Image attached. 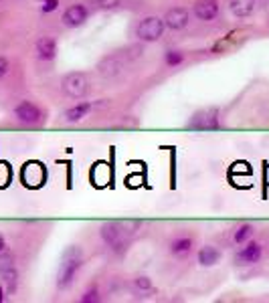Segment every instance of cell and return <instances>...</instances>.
<instances>
[{
    "mask_svg": "<svg viewBox=\"0 0 269 303\" xmlns=\"http://www.w3.org/2000/svg\"><path fill=\"white\" fill-rule=\"evenodd\" d=\"M166 24H164V18L160 16H148L144 20H140V24L136 27V37L144 43H154L158 41L164 33Z\"/></svg>",
    "mask_w": 269,
    "mask_h": 303,
    "instance_id": "3",
    "label": "cell"
},
{
    "mask_svg": "<svg viewBox=\"0 0 269 303\" xmlns=\"http://www.w3.org/2000/svg\"><path fill=\"white\" fill-rule=\"evenodd\" d=\"M132 287H134V291L140 293V295L150 293V291H152V279L146 277V275H140V277H136V279L132 281Z\"/></svg>",
    "mask_w": 269,
    "mask_h": 303,
    "instance_id": "17",
    "label": "cell"
},
{
    "mask_svg": "<svg viewBox=\"0 0 269 303\" xmlns=\"http://www.w3.org/2000/svg\"><path fill=\"white\" fill-rule=\"evenodd\" d=\"M87 16H89V12H87V8H85L83 4H73V6H69V8L65 10V14H63V24L69 27V29H77V27L85 24Z\"/></svg>",
    "mask_w": 269,
    "mask_h": 303,
    "instance_id": "9",
    "label": "cell"
},
{
    "mask_svg": "<svg viewBox=\"0 0 269 303\" xmlns=\"http://www.w3.org/2000/svg\"><path fill=\"white\" fill-rule=\"evenodd\" d=\"M61 87H63V91H65L69 97L81 99V97H85L87 91H89V79H87V75H85L83 71H71V73H67V75L63 77Z\"/></svg>",
    "mask_w": 269,
    "mask_h": 303,
    "instance_id": "2",
    "label": "cell"
},
{
    "mask_svg": "<svg viewBox=\"0 0 269 303\" xmlns=\"http://www.w3.org/2000/svg\"><path fill=\"white\" fill-rule=\"evenodd\" d=\"M102 239H104V243L109 245L113 251H121L126 245H128V235L124 233V229H121V224H119V220H109L106 224H102Z\"/></svg>",
    "mask_w": 269,
    "mask_h": 303,
    "instance_id": "4",
    "label": "cell"
},
{
    "mask_svg": "<svg viewBox=\"0 0 269 303\" xmlns=\"http://www.w3.org/2000/svg\"><path fill=\"white\" fill-rule=\"evenodd\" d=\"M4 301V291H2V287H0V303Z\"/></svg>",
    "mask_w": 269,
    "mask_h": 303,
    "instance_id": "28",
    "label": "cell"
},
{
    "mask_svg": "<svg viewBox=\"0 0 269 303\" xmlns=\"http://www.w3.org/2000/svg\"><path fill=\"white\" fill-rule=\"evenodd\" d=\"M261 259V245L259 243H247V247H243L237 255V263L241 265H253Z\"/></svg>",
    "mask_w": 269,
    "mask_h": 303,
    "instance_id": "12",
    "label": "cell"
},
{
    "mask_svg": "<svg viewBox=\"0 0 269 303\" xmlns=\"http://www.w3.org/2000/svg\"><path fill=\"white\" fill-rule=\"evenodd\" d=\"M229 8L237 18H245L255 10V0H231Z\"/></svg>",
    "mask_w": 269,
    "mask_h": 303,
    "instance_id": "16",
    "label": "cell"
},
{
    "mask_svg": "<svg viewBox=\"0 0 269 303\" xmlns=\"http://www.w3.org/2000/svg\"><path fill=\"white\" fill-rule=\"evenodd\" d=\"M37 53L43 61H51L57 57V41L53 37H41L37 41Z\"/></svg>",
    "mask_w": 269,
    "mask_h": 303,
    "instance_id": "13",
    "label": "cell"
},
{
    "mask_svg": "<svg viewBox=\"0 0 269 303\" xmlns=\"http://www.w3.org/2000/svg\"><path fill=\"white\" fill-rule=\"evenodd\" d=\"M188 130H194V132H207V130H216L218 128V111L216 109H203L199 113H194L188 123H186Z\"/></svg>",
    "mask_w": 269,
    "mask_h": 303,
    "instance_id": "6",
    "label": "cell"
},
{
    "mask_svg": "<svg viewBox=\"0 0 269 303\" xmlns=\"http://www.w3.org/2000/svg\"><path fill=\"white\" fill-rule=\"evenodd\" d=\"M14 269H16V265H14V257H12L8 251L0 252V277L6 275V273H10V271H14Z\"/></svg>",
    "mask_w": 269,
    "mask_h": 303,
    "instance_id": "18",
    "label": "cell"
},
{
    "mask_svg": "<svg viewBox=\"0 0 269 303\" xmlns=\"http://www.w3.org/2000/svg\"><path fill=\"white\" fill-rule=\"evenodd\" d=\"M81 301L83 303H95V301H100V291L93 287V289H89L83 297H81Z\"/></svg>",
    "mask_w": 269,
    "mask_h": 303,
    "instance_id": "23",
    "label": "cell"
},
{
    "mask_svg": "<svg viewBox=\"0 0 269 303\" xmlns=\"http://www.w3.org/2000/svg\"><path fill=\"white\" fill-rule=\"evenodd\" d=\"M14 117H16V121H20L25 125H37V123H41L43 113L35 103L22 101V103H18L14 107Z\"/></svg>",
    "mask_w": 269,
    "mask_h": 303,
    "instance_id": "7",
    "label": "cell"
},
{
    "mask_svg": "<svg viewBox=\"0 0 269 303\" xmlns=\"http://www.w3.org/2000/svg\"><path fill=\"white\" fill-rule=\"evenodd\" d=\"M119 224H121V229H124V233L128 237L136 235V231L140 229V220H119Z\"/></svg>",
    "mask_w": 269,
    "mask_h": 303,
    "instance_id": "21",
    "label": "cell"
},
{
    "mask_svg": "<svg viewBox=\"0 0 269 303\" xmlns=\"http://www.w3.org/2000/svg\"><path fill=\"white\" fill-rule=\"evenodd\" d=\"M188 20H190V14H188V10L182 8V6H174V8H170V10L164 14V24H166V29H170V31H180V29H184V27L188 24Z\"/></svg>",
    "mask_w": 269,
    "mask_h": 303,
    "instance_id": "8",
    "label": "cell"
},
{
    "mask_svg": "<svg viewBox=\"0 0 269 303\" xmlns=\"http://www.w3.org/2000/svg\"><path fill=\"white\" fill-rule=\"evenodd\" d=\"M57 6H59V0H45V4H43V12H53Z\"/></svg>",
    "mask_w": 269,
    "mask_h": 303,
    "instance_id": "25",
    "label": "cell"
},
{
    "mask_svg": "<svg viewBox=\"0 0 269 303\" xmlns=\"http://www.w3.org/2000/svg\"><path fill=\"white\" fill-rule=\"evenodd\" d=\"M192 251V239L190 237H176L172 243H170V252L178 259H184L188 257Z\"/></svg>",
    "mask_w": 269,
    "mask_h": 303,
    "instance_id": "14",
    "label": "cell"
},
{
    "mask_svg": "<svg viewBox=\"0 0 269 303\" xmlns=\"http://www.w3.org/2000/svg\"><path fill=\"white\" fill-rule=\"evenodd\" d=\"M81 265H83V251H81V247H77V245L67 247L65 252H63V257H61L59 271H57V287L59 289H69L73 285L75 275L81 269Z\"/></svg>",
    "mask_w": 269,
    "mask_h": 303,
    "instance_id": "1",
    "label": "cell"
},
{
    "mask_svg": "<svg viewBox=\"0 0 269 303\" xmlns=\"http://www.w3.org/2000/svg\"><path fill=\"white\" fill-rule=\"evenodd\" d=\"M192 12L199 20H213L218 14V2L216 0H199L194 4Z\"/></svg>",
    "mask_w": 269,
    "mask_h": 303,
    "instance_id": "10",
    "label": "cell"
},
{
    "mask_svg": "<svg viewBox=\"0 0 269 303\" xmlns=\"http://www.w3.org/2000/svg\"><path fill=\"white\" fill-rule=\"evenodd\" d=\"M197 259H199V263L203 267H215L216 263L221 261V251L215 249V247H211V245H205V247H201Z\"/></svg>",
    "mask_w": 269,
    "mask_h": 303,
    "instance_id": "15",
    "label": "cell"
},
{
    "mask_svg": "<svg viewBox=\"0 0 269 303\" xmlns=\"http://www.w3.org/2000/svg\"><path fill=\"white\" fill-rule=\"evenodd\" d=\"M251 235H253V226H251V224H241V226L235 231L233 239H235L237 245H243V243H247V241L251 239Z\"/></svg>",
    "mask_w": 269,
    "mask_h": 303,
    "instance_id": "19",
    "label": "cell"
},
{
    "mask_svg": "<svg viewBox=\"0 0 269 303\" xmlns=\"http://www.w3.org/2000/svg\"><path fill=\"white\" fill-rule=\"evenodd\" d=\"M2 281H4V285H6V291H8V293H14V291H16V285H18V271L14 269V271L2 275Z\"/></svg>",
    "mask_w": 269,
    "mask_h": 303,
    "instance_id": "20",
    "label": "cell"
},
{
    "mask_svg": "<svg viewBox=\"0 0 269 303\" xmlns=\"http://www.w3.org/2000/svg\"><path fill=\"white\" fill-rule=\"evenodd\" d=\"M6 251V239H4V235L0 233V252Z\"/></svg>",
    "mask_w": 269,
    "mask_h": 303,
    "instance_id": "27",
    "label": "cell"
},
{
    "mask_svg": "<svg viewBox=\"0 0 269 303\" xmlns=\"http://www.w3.org/2000/svg\"><path fill=\"white\" fill-rule=\"evenodd\" d=\"M6 73H8V61H6V57L0 55V79H2Z\"/></svg>",
    "mask_w": 269,
    "mask_h": 303,
    "instance_id": "26",
    "label": "cell"
},
{
    "mask_svg": "<svg viewBox=\"0 0 269 303\" xmlns=\"http://www.w3.org/2000/svg\"><path fill=\"white\" fill-rule=\"evenodd\" d=\"M119 0H93V4H97L100 8H111V6H115Z\"/></svg>",
    "mask_w": 269,
    "mask_h": 303,
    "instance_id": "24",
    "label": "cell"
},
{
    "mask_svg": "<svg viewBox=\"0 0 269 303\" xmlns=\"http://www.w3.org/2000/svg\"><path fill=\"white\" fill-rule=\"evenodd\" d=\"M182 59H184V55H182L180 50H168V53H166V65H170V67L180 65Z\"/></svg>",
    "mask_w": 269,
    "mask_h": 303,
    "instance_id": "22",
    "label": "cell"
},
{
    "mask_svg": "<svg viewBox=\"0 0 269 303\" xmlns=\"http://www.w3.org/2000/svg\"><path fill=\"white\" fill-rule=\"evenodd\" d=\"M91 109H93L91 103H87V101H79L77 105L69 107V109L63 113V119H65L67 123H77V121H81L83 117H87V113H89Z\"/></svg>",
    "mask_w": 269,
    "mask_h": 303,
    "instance_id": "11",
    "label": "cell"
},
{
    "mask_svg": "<svg viewBox=\"0 0 269 303\" xmlns=\"http://www.w3.org/2000/svg\"><path fill=\"white\" fill-rule=\"evenodd\" d=\"M126 63H130V59L126 57L124 50L108 55V57H104V59L100 61V67H97V69H100V75H102L104 79H115L117 75H121Z\"/></svg>",
    "mask_w": 269,
    "mask_h": 303,
    "instance_id": "5",
    "label": "cell"
}]
</instances>
